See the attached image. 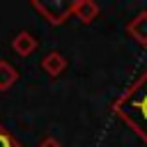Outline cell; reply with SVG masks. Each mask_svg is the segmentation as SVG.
I'll return each mask as SVG.
<instances>
[{
	"mask_svg": "<svg viewBox=\"0 0 147 147\" xmlns=\"http://www.w3.org/2000/svg\"><path fill=\"white\" fill-rule=\"evenodd\" d=\"M41 69H44L51 78H57V76L67 69V57H64L60 51H51V53L44 55V60H41Z\"/></svg>",
	"mask_w": 147,
	"mask_h": 147,
	"instance_id": "obj_6",
	"label": "cell"
},
{
	"mask_svg": "<svg viewBox=\"0 0 147 147\" xmlns=\"http://www.w3.org/2000/svg\"><path fill=\"white\" fill-rule=\"evenodd\" d=\"M37 147H62V142H60V140H55L53 136H46V138H44Z\"/></svg>",
	"mask_w": 147,
	"mask_h": 147,
	"instance_id": "obj_9",
	"label": "cell"
},
{
	"mask_svg": "<svg viewBox=\"0 0 147 147\" xmlns=\"http://www.w3.org/2000/svg\"><path fill=\"white\" fill-rule=\"evenodd\" d=\"M16 80H18V71L7 60H0V92H7Z\"/></svg>",
	"mask_w": 147,
	"mask_h": 147,
	"instance_id": "obj_7",
	"label": "cell"
},
{
	"mask_svg": "<svg viewBox=\"0 0 147 147\" xmlns=\"http://www.w3.org/2000/svg\"><path fill=\"white\" fill-rule=\"evenodd\" d=\"M71 16H76L80 23H92L96 16H99V5L94 0H74V9H71Z\"/></svg>",
	"mask_w": 147,
	"mask_h": 147,
	"instance_id": "obj_5",
	"label": "cell"
},
{
	"mask_svg": "<svg viewBox=\"0 0 147 147\" xmlns=\"http://www.w3.org/2000/svg\"><path fill=\"white\" fill-rule=\"evenodd\" d=\"M0 147H21V142L0 124Z\"/></svg>",
	"mask_w": 147,
	"mask_h": 147,
	"instance_id": "obj_8",
	"label": "cell"
},
{
	"mask_svg": "<svg viewBox=\"0 0 147 147\" xmlns=\"http://www.w3.org/2000/svg\"><path fill=\"white\" fill-rule=\"evenodd\" d=\"M113 113L147 145V71L113 101Z\"/></svg>",
	"mask_w": 147,
	"mask_h": 147,
	"instance_id": "obj_1",
	"label": "cell"
},
{
	"mask_svg": "<svg viewBox=\"0 0 147 147\" xmlns=\"http://www.w3.org/2000/svg\"><path fill=\"white\" fill-rule=\"evenodd\" d=\"M126 34L142 48H147V9L138 11L129 23H126Z\"/></svg>",
	"mask_w": 147,
	"mask_h": 147,
	"instance_id": "obj_3",
	"label": "cell"
},
{
	"mask_svg": "<svg viewBox=\"0 0 147 147\" xmlns=\"http://www.w3.org/2000/svg\"><path fill=\"white\" fill-rule=\"evenodd\" d=\"M37 46H39L37 37H34L32 32H28V30L16 32V34H14V39H11V48H14V53H16V55H21V57L32 55V53L37 51Z\"/></svg>",
	"mask_w": 147,
	"mask_h": 147,
	"instance_id": "obj_4",
	"label": "cell"
},
{
	"mask_svg": "<svg viewBox=\"0 0 147 147\" xmlns=\"http://www.w3.org/2000/svg\"><path fill=\"white\" fill-rule=\"evenodd\" d=\"M30 7L41 14L51 25H62L74 9V0H32Z\"/></svg>",
	"mask_w": 147,
	"mask_h": 147,
	"instance_id": "obj_2",
	"label": "cell"
}]
</instances>
